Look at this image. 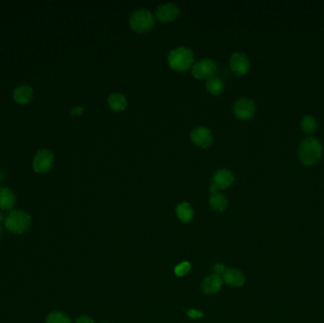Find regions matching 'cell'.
Instances as JSON below:
<instances>
[{
    "mask_svg": "<svg viewBox=\"0 0 324 323\" xmlns=\"http://www.w3.org/2000/svg\"><path fill=\"white\" fill-rule=\"evenodd\" d=\"M168 65L175 71H186L195 65V54L185 47L173 49L168 54Z\"/></svg>",
    "mask_w": 324,
    "mask_h": 323,
    "instance_id": "6da1fadb",
    "label": "cell"
},
{
    "mask_svg": "<svg viewBox=\"0 0 324 323\" xmlns=\"http://www.w3.org/2000/svg\"><path fill=\"white\" fill-rule=\"evenodd\" d=\"M322 145L316 137H307L301 145L299 155L302 163L305 165H313L321 157Z\"/></svg>",
    "mask_w": 324,
    "mask_h": 323,
    "instance_id": "7a4b0ae2",
    "label": "cell"
},
{
    "mask_svg": "<svg viewBox=\"0 0 324 323\" xmlns=\"http://www.w3.org/2000/svg\"><path fill=\"white\" fill-rule=\"evenodd\" d=\"M8 230L14 234H23L30 228L31 218L26 211L14 210L9 212L4 220Z\"/></svg>",
    "mask_w": 324,
    "mask_h": 323,
    "instance_id": "3957f363",
    "label": "cell"
},
{
    "mask_svg": "<svg viewBox=\"0 0 324 323\" xmlns=\"http://www.w3.org/2000/svg\"><path fill=\"white\" fill-rule=\"evenodd\" d=\"M129 25L132 30L144 33L154 27L155 18L150 11L146 9H138L132 13L129 18Z\"/></svg>",
    "mask_w": 324,
    "mask_h": 323,
    "instance_id": "277c9868",
    "label": "cell"
},
{
    "mask_svg": "<svg viewBox=\"0 0 324 323\" xmlns=\"http://www.w3.org/2000/svg\"><path fill=\"white\" fill-rule=\"evenodd\" d=\"M216 68L217 67L214 61L210 58H205L195 63L192 68V74L197 80L210 79L214 75Z\"/></svg>",
    "mask_w": 324,
    "mask_h": 323,
    "instance_id": "5b68a950",
    "label": "cell"
},
{
    "mask_svg": "<svg viewBox=\"0 0 324 323\" xmlns=\"http://www.w3.org/2000/svg\"><path fill=\"white\" fill-rule=\"evenodd\" d=\"M53 164V153L47 149L39 151L32 161L33 170L38 173H48L52 169Z\"/></svg>",
    "mask_w": 324,
    "mask_h": 323,
    "instance_id": "8992f818",
    "label": "cell"
},
{
    "mask_svg": "<svg viewBox=\"0 0 324 323\" xmlns=\"http://www.w3.org/2000/svg\"><path fill=\"white\" fill-rule=\"evenodd\" d=\"M234 112L240 120H250L255 113V104L249 98L239 99L234 104Z\"/></svg>",
    "mask_w": 324,
    "mask_h": 323,
    "instance_id": "52a82bcc",
    "label": "cell"
},
{
    "mask_svg": "<svg viewBox=\"0 0 324 323\" xmlns=\"http://www.w3.org/2000/svg\"><path fill=\"white\" fill-rule=\"evenodd\" d=\"M229 67L236 76L247 74L249 70V61L246 54L243 53H234L229 58Z\"/></svg>",
    "mask_w": 324,
    "mask_h": 323,
    "instance_id": "ba28073f",
    "label": "cell"
},
{
    "mask_svg": "<svg viewBox=\"0 0 324 323\" xmlns=\"http://www.w3.org/2000/svg\"><path fill=\"white\" fill-rule=\"evenodd\" d=\"M234 175L232 171L228 169L223 168L217 170L212 177V184L217 188V190H226L230 187L234 182Z\"/></svg>",
    "mask_w": 324,
    "mask_h": 323,
    "instance_id": "9c48e42d",
    "label": "cell"
},
{
    "mask_svg": "<svg viewBox=\"0 0 324 323\" xmlns=\"http://www.w3.org/2000/svg\"><path fill=\"white\" fill-rule=\"evenodd\" d=\"M179 13H180L179 8L177 7L175 4L166 3L163 5H160L157 9L156 15L160 22H172L178 17Z\"/></svg>",
    "mask_w": 324,
    "mask_h": 323,
    "instance_id": "30bf717a",
    "label": "cell"
},
{
    "mask_svg": "<svg viewBox=\"0 0 324 323\" xmlns=\"http://www.w3.org/2000/svg\"><path fill=\"white\" fill-rule=\"evenodd\" d=\"M191 140L196 144V146L206 148L211 145L213 140V136L211 131L208 128L199 126L196 127L191 133Z\"/></svg>",
    "mask_w": 324,
    "mask_h": 323,
    "instance_id": "8fae6325",
    "label": "cell"
},
{
    "mask_svg": "<svg viewBox=\"0 0 324 323\" xmlns=\"http://www.w3.org/2000/svg\"><path fill=\"white\" fill-rule=\"evenodd\" d=\"M223 281L219 275H211L205 279L202 283V290L204 293L215 294L220 291Z\"/></svg>",
    "mask_w": 324,
    "mask_h": 323,
    "instance_id": "7c38bea8",
    "label": "cell"
},
{
    "mask_svg": "<svg viewBox=\"0 0 324 323\" xmlns=\"http://www.w3.org/2000/svg\"><path fill=\"white\" fill-rule=\"evenodd\" d=\"M224 281L228 286L238 287V286H242L245 284L246 277L241 271L235 269V268H232V269H226L225 271Z\"/></svg>",
    "mask_w": 324,
    "mask_h": 323,
    "instance_id": "4fadbf2b",
    "label": "cell"
},
{
    "mask_svg": "<svg viewBox=\"0 0 324 323\" xmlns=\"http://www.w3.org/2000/svg\"><path fill=\"white\" fill-rule=\"evenodd\" d=\"M107 102H108V106L110 107V109L115 112L123 111L127 106V99L123 94L119 93V92H115V93H112L111 95H109V97L107 99Z\"/></svg>",
    "mask_w": 324,
    "mask_h": 323,
    "instance_id": "5bb4252c",
    "label": "cell"
},
{
    "mask_svg": "<svg viewBox=\"0 0 324 323\" xmlns=\"http://www.w3.org/2000/svg\"><path fill=\"white\" fill-rule=\"evenodd\" d=\"M33 96V92L30 86L21 85L14 91V99L15 102L20 105L29 104Z\"/></svg>",
    "mask_w": 324,
    "mask_h": 323,
    "instance_id": "9a60e30c",
    "label": "cell"
},
{
    "mask_svg": "<svg viewBox=\"0 0 324 323\" xmlns=\"http://www.w3.org/2000/svg\"><path fill=\"white\" fill-rule=\"evenodd\" d=\"M15 204V194L8 188H0V209L9 211Z\"/></svg>",
    "mask_w": 324,
    "mask_h": 323,
    "instance_id": "2e32d148",
    "label": "cell"
},
{
    "mask_svg": "<svg viewBox=\"0 0 324 323\" xmlns=\"http://www.w3.org/2000/svg\"><path fill=\"white\" fill-rule=\"evenodd\" d=\"M224 87H225V85H224L223 81L218 77L213 76L207 80L206 89L213 96H218L220 94H222L223 90H224Z\"/></svg>",
    "mask_w": 324,
    "mask_h": 323,
    "instance_id": "e0dca14e",
    "label": "cell"
},
{
    "mask_svg": "<svg viewBox=\"0 0 324 323\" xmlns=\"http://www.w3.org/2000/svg\"><path fill=\"white\" fill-rule=\"evenodd\" d=\"M175 211H176L177 217L184 223H188L194 217V210L191 207V205L187 202L178 204Z\"/></svg>",
    "mask_w": 324,
    "mask_h": 323,
    "instance_id": "ac0fdd59",
    "label": "cell"
},
{
    "mask_svg": "<svg viewBox=\"0 0 324 323\" xmlns=\"http://www.w3.org/2000/svg\"><path fill=\"white\" fill-rule=\"evenodd\" d=\"M210 205L211 209L216 211H223L226 210L227 206V199L226 196L220 193H215L211 194L210 196Z\"/></svg>",
    "mask_w": 324,
    "mask_h": 323,
    "instance_id": "d6986e66",
    "label": "cell"
},
{
    "mask_svg": "<svg viewBox=\"0 0 324 323\" xmlns=\"http://www.w3.org/2000/svg\"><path fill=\"white\" fill-rule=\"evenodd\" d=\"M302 130L307 133V134H311L313 132L316 131L317 127V121L312 117V116H305L302 120Z\"/></svg>",
    "mask_w": 324,
    "mask_h": 323,
    "instance_id": "ffe728a7",
    "label": "cell"
},
{
    "mask_svg": "<svg viewBox=\"0 0 324 323\" xmlns=\"http://www.w3.org/2000/svg\"><path fill=\"white\" fill-rule=\"evenodd\" d=\"M47 323H72L71 320L69 319L66 314L62 313V312H53L51 313L47 319H45Z\"/></svg>",
    "mask_w": 324,
    "mask_h": 323,
    "instance_id": "44dd1931",
    "label": "cell"
},
{
    "mask_svg": "<svg viewBox=\"0 0 324 323\" xmlns=\"http://www.w3.org/2000/svg\"><path fill=\"white\" fill-rule=\"evenodd\" d=\"M191 269V264L188 262H182L179 263L177 266H175L174 268V273L176 276L178 277H182L185 276L189 271Z\"/></svg>",
    "mask_w": 324,
    "mask_h": 323,
    "instance_id": "7402d4cb",
    "label": "cell"
},
{
    "mask_svg": "<svg viewBox=\"0 0 324 323\" xmlns=\"http://www.w3.org/2000/svg\"><path fill=\"white\" fill-rule=\"evenodd\" d=\"M187 315L190 316L191 318H200L203 316V313L200 311H197L195 309H191L187 312Z\"/></svg>",
    "mask_w": 324,
    "mask_h": 323,
    "instance_id": "603a6c76",
    "label": "cell"
},
{
    "mask_svg": "<svg viewBox=\"0 0 324 323\" xmlns=\"http://www.w3.org/2000/svg\"><path fill=\"white\" fill-rule=\"evenodd\" d=\"M213 269L215 271L216 275H221V274L224 275V273H225V271H226V267H225V265H223V264H221V263H217V264H215V265L213 266Z\"/></svg>",
    "mask_w": 324,
    "mask_h": 323,
    "instance_id": "cb8c5ba5",
    "label": "cell"
},
{
    "mask_svg": "<svg viewBox=\"0 0 324 323\" xmlns=\"http://www.w3.org/2000/svg\"><path fill=\"white\" fill-rule=\"evenodd\" d=\"M83 107H82V106H75V107H73V109L71 110V112H70V114L72 115V116H80L81 114H83Z\"/></svg>",
    "mask_w": 324,
    "mask_h": 323,
    "instance_id": "d4e9b609",
    "label": "cell"
},
{
    "mask_svg": "<svg viewBox=\"0 0 324 323\" xmlns=\"http://www.w3.org/2000/svg\"><path fill=\"white\" fill-rule=\"evenodd\" d=\"M75 323H93V320L89 316H82L76 319Z\"/></svg>",
    "mask_w": 324,
    "mask_h": 323,
    "instance_id": "484cf974",
    "label": "cell"
},
{
    "mask_svg": "<svg viewBox=\"0 0 324 323\" xmlns=\"http://www.w3.org/2000/svg\"><path fill=\"white\" fill-rule=\"evenodd\" d=\"M2 220H3V215H2V212L0 211V223L2 222Z\"/></svg>",
    "mask_w": 324,
    "mask_h": 323,
    "instance_id": "4316f807",
    "label": "cell"
},
{
    "mask_svg": "<svg viewBox=\"0 0 324 323\" xmlns=\"http://www.w3.org/2000/svg\"><path fill=\"white\" fill-rule=\"evenodd\" d=\"M2 178H3V173L0 171V181L2 180Z\"/></svg>",
    "mask_w": 324,
    "mask_h": 323,
    "instance_id": "83f0119b",
    "label": "cell"
}]
</instances>
